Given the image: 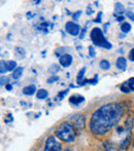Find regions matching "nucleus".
Here are the masks:
<instances>
[{
	"instance_id": "obj_1",
	"label": "nucleus",
	"mask_w": 134,
	"mask_h": 151,
	"mask_svg": "<svg viewBox=\"0 0 134 151\" xmlns=\"http://www.w3.org/2000/svg\"><path fill=\"white\" fill-rule=\"evenodd\" d=\"M123 109L119 104H106L93 113L90 119V131L96 136H103L121 120Z\"/></svg>"
},
{
	"instance_id": "obj_2",
	"label": "nucleus",
	"mask_w": 134,
	"mask_h": 151,
	"mask_svg": "<svg viewBox=\"0 0 134 151\" xmlns=\"http://www.w3.org/2000/svg\"><path fill=\"white\" fill-rule=\"evenodd\" d=\"M55 135L65 143H73L78 137L75 124L73 122L64 121L60 123L55 129Z\"/></svg>"
},
{
	"instance_id": "obj_3",
	"label": "nucleus",
	"mask_w": 134,
	"mask_h": 151,
	"mask_svg": "<svg viewBox=\"0 0 134 151\" xmlns=\"http://www.w3.org/2000/svg\"><path fill=\"white\" fill-rule=\"evenodd\" d=\"M90 37L92 42L95 44V45L99 46V47L105 48V50H110L112 47V43L108 41L105 38V36L103 35V32L101 31L100 28H94L92 31H91Z\"/></svg>"
},
{
	"instance_id": "obj_4",
	"label": "nucleus",
	"mask_w": 134,
	"mask_h": 151,
	"mask_svg": "<svg viewBox=\"0 0 134 151\" xmlns=\"http://www.w3.org/2000/svg\"><path fill=\"white\" fill-rule=\"evenodd\" d=\"M57 137V136H56ZM55 136H50L46 139V146H44V150L46 151H60L62 150V144L59 141V138H57Z\"/></svg>"
},
{
	"instance_id": "obj_5",
	"label": "nucleus",
	"mask_w": 134,
	"mask_h": 151,
	"mask_svg": "<svg viewBox=\"0 0 134 151\" xmlns=\"http://www.w3.org/2000/svg\"><path fill=\"white\" fill-rule=\"evenodd\" d=\"M65 29H66L67 33L72 36H78L80 32V26L74 22H67L66 25H65Z\"/></svg>"
},
{
	"instance_id": "obj_6",
	"label": "nucleus",
	"mask_w": 134,
	"mask_h": 151,
	"mask_svg": "<svg viewBox=\"0 0 134 151\" xmlns=\"http://www.w3.org/2000/svg\"><path fill=\"white\" fill-rule=\"evenodd\" d=\"M121 91L123 93H130L131 91H134V78H130L121 84Z\"/></svg>"
},
{
	"instance_id": "obj_7",
	"label": "nucleus",
	"mask_w": 134,
	"mask_h": 151,
	"mask_svg": "<svg viewBox=\"0 0 134 151\" xmlns=\"http://www.w3.org/2000/svg\"><path fill=\"white\" fill-rule=\"evenodd\" d=\"M59 62H60V65L62 67H69L72 63V56L71 55H68V54H64L62 56H60L59 58Z\"/></svg>"
},
{
	"instance_id": "obj_8",
	"label": "nucleus",
	"mask_w": 134,
	"mask_h": 151,
	"mask_svg": "<svg viewBox=\"0 0 134 151\" xmlns=\"http://www.w3.org/2000/svg\"><path fill=\"white\" fill-rule=\"evenodd\" d=\"M70 120H71L72 122L75 124V127H78V129H82L85 125V118H84V116L80 115V114H76V115L72 116V117L70 118Z\"/></svg>"
},
{
	"instance_id": "obj_9",
	"label": "nucleus",
	"mask_w": 134,
	"mask_h": 151,
	"mask_svg": "<svg viewBox=\"0 0 134 151\" xmlns=\"http://www.w3.org/2000/svg\"><path fill=\"white\" fill-rule=\"evenodd\" d=\"M85 101V98L80 95H73L69 98V103L73 104V105H78L82 102Z\"/></svg>"
},
{
	"instance_id": "obj_10",
	"label": "nucleus",
	"mask_w": 134,
	"mask_h": 151,
	"mask_svg": "<svg viewBox=\"0 0 134 151\" xmlns=\"http://www.w3.org/2000/svg\"><path fill=\"white\" fill-rule=\"evenodd\" d=\"M116 65H117V68H118V69L124 71L127 67V60L125 58H123V57H120V58H118V60H117Z\"/></svg>"
},
{
	"instance_id": "obj_11",
	"label": "nucleus",
	"mask_w": 134,
	"mask_h": 151,
	"mask_svg": "<svg viewBox=\"0 0 134 151\" xmlns=\"http://www.w3.org/2000/svg\"><path fill=\"white\" fill-rule=\"evenodd\" d=\"M36 91V88L34 86H27L23 88V93L26 96H32Z\"/></svg>"
},
{
	"instance_id": "obj_12",
	"label": "nucleus",
	"mask_w": 134,
	"mask_h": 151,
	"mask_svg": "<svg viewBox=\"0 0 134 151\" xmlns=\"http://www.w3.org/2000/svg\"><path fill=\"white\" fill-rule=\"evenodd\" d=\"M87 71V68L86 67H84V68H82V69L78 71V76H76V81H78V83H82V81H83V79H84V76H85V72Z\"/></svg>"
},
{
	"instance_id": "obj_13",
	"label": "nucleus",
	"mask_w": 134,
	"mask_h": 151,
	"mask_svg": "<svg viewBox=\"0 0 134 151\" xmlns=\"http://www.w3.org/2000/svg\"><path fill=\"white\" fill-rule=\"evenodd\" d=\"M48 91H46V90H43V88H40V90L37 91V93H36V98L39 100H43L46 99V97H48Z\"/></svg>"
},
{
	"instance_id": "obj_14",
	"label": "nucleus",
	"mask_w": 134,
	"mask_h": 151,
	"mask_svg": "<svg viewBox=\"0 0 134 151\" xmlns=\"http://www.w3.org/2000/svg\"><path fill=\"white\" fill-rule=\"evenodd\" d=\"M5 67L7 71H12L17 68V63L14 61H6L5 62Z\"/></svg>"
},
{
	"instance_id": "obj_15",
	"label": "nucleus",
	"mask_w": 134,
	"mask_h": 151,
	"mask_svg": "<svg viewBox=\"0 0 134 151\" xmlns=\"http://www.w3.org/2000/svg\"><path fill=\"white\" fill-rule=\"evenodd\" d=\"M22 74H23V68H21V67L16 68V69L14 70V72H12V78L18 79V78H20L21 76H22Z\"/></svg>"
},
{
	"instance_id": "obj_16",
	"label": "nucleus",
	"mask_w": 134,
	"mask_h": 151,
	"mask_svg": "<svg viewBox=\"0 0 134 151\" xmlns=\"http://www.w3.org/2000/svg\"><path fill=\"white\" fill-rule=\"evenodd\" d=\"M99 65H100V68L102 70H108L110 68V63L107 60H101Z\"/></svg>"
},
{
	"instance_id": "obj_17",
	"label": "nucleus",
	"mask_w": 134,
	"mask_h": 151,
	"mask_svg": "<svg viewBox=\"0 0 134 151\" xmlns=\"http://www.w3.org/2000/svg\"><path fill=\"white\" fill-rule=\"evenodd\" d=\"M121 30H122V32H124V33H128V32H130L131 30V25L126 22L123 23V24L121 25Z\"/></svg>"
},
{
	"instance_id": "obj_18",
	"label": "nucleus",
	"mask_w": 134,
	"mask_h": 151,
	"mask_svg": "<svg viewBox=\"0 0 134 151\" xmlns=\"http://www.w3.org/2000/svg\"><path fill=\"white\" fill-rule=\"evenodd\" d=\"M124 12V6L121 3H117L116 4V12L117 14H122Z\"/></svg>"
},
{
	"instance_id": "obj_19",
	"label": "nucleus",
	"mask_w": 134,
	"mask_h": 151,
	"mask_svg": "<svg viewBox=\"0 0 134 151\" xmlns=\"http://www.w3.org/2000/svg\"><path fill=\"white\" fill-rule=\"evenodd\" d=\"M9 83V78L6 76H1V86H6Z\"/></svg>"
},
{
	"instance_id": "obj_20",
	"label": "nucleus",
	"mask_w": 134,
	"mask_h": 151,
	"mask_svg": "<svg viewBox=\"0 0 134 151\" xmlns=\"http://www.w3.org/2000/svg\"><path fill=\"white\" fill-rule=\"evenodd\" d=\"M0 64H1V65H0V73L1 74L6 73V72H7V69H6V67H5V62L1 61Z\"/></svg>"
},
{
	"instance_id": "obj_21",
	"label": "nucleus",
	"mask_w": 134,
	"mask_h": 151,
	"mask_svg": "<svg viewBox=\"0 0 134 151\" xmlns=\"http://www.w3.org/2000/svg\"><path fill=\"white\" fill-rule=\"evenodd\" d=\"M128 58L130 61L134 62V48H132V50L129 52V55H128Z\"/></svg>"
},
{
	"instance_id": "obj_22",
	"label": "nucleus",
	"mask_w": 134,
	"mask_h": 151,
	"mask_svg": "<svg viewBox=\"0 0 134 151\" xmlns=\"http://www.w3.org/2000/svg\"><path fill=\"white\" fill-rule=\"evenodd\" d=\"M89 54H90V57H95V50H94V47L93 46H90L89 47Z\"/></svg>"
},
{
	"instance_id": "obj_23",
	"label": "nucleus",
	"mask_w": 134,
	"mask_h": 151,
	"mask_svg": "<svg viewBox=\"0 0 134 151\" xmlns=\"http://www.w3.org/2000/svg\"><path fill=\"white\" fill-rule=\"evenodd\" d=\"M54 70V73H56L57 71H59V67L57 65H53L52 67L50 68V72H52Z\"/></svg>"
},
{
	"instance_id": "obj_24",
	"label": "nucleus",
	"mask_w": 134,
	"mask_h": 151,
	"mask_svg": "<svg viewBox=\"0 0 134 151\" xmlns=\"http://www.w3.org/2000/svg\"><path fill=\"white\" fill-rule=\"evenodd\" d=\"M126 14H127V17H128V18L130 19L131 21H133V22H134V14H133V12H127Z\"/></svg>"
},
{
	"instance_id": "obj_25",
	"label": "nucleus",
	"mask_w": 134,
	"mask_h": 151,
	"mask_svg": "<svg viewBox=\"0 0 134 151\" xmlns=\"http://www.w3.org/2000/svg\"><path fill=\"white\" fill-rule=\"evenodd\" d=\"M53 80H58V77H57V76H55V77L49 78V79H48V82H49V83H52V82H54Z\"/></svg>"
},
{
	"instance_id": "obj_26",
	"label": "nucleus",
	"mask_w": 134,
	"mask_h": 151,
	"mask_svg": "<svg viewBox=\"0 0 134 151\" xmlns=\"http://www.w3.org/2000/svg\"><path fill=\"white\" fill-rule=\"evenodd\" d=\"M5 88H7V91H12V86H10V84H9V83H8V84H7V86H5Z\"/></svg>"
},
{
	"instance_id": "obj_27",
	"label": "nucleus",
	"mask_w": 134,
	"mask_h": 151,
	"mask_svg": "<svg viewBox=\"0 0 134 151\" xmlns=\"http://www.w3.org/2000/svg\"><path fill=\"white\" fill-rule=\"evenodd\" d=\"M133 147H134V137H133Z\"/></svg>"
}]
</instances>
